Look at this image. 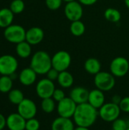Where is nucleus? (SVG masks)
I'll list each match as a JSON object with an SVG mask.
<instances>
[{
    "instance_id": "5",
    "label": "nucleus",
    "mask_w": 129,
    "mask_h": 130,
    "mask_svg": "<svg viewBox=\"0 0 129 130\" xmlns=\"http://www.w3.org/2000/svg\"><path fill=\"white\" fill-rule=\"evenodd\" d=\"M121 110L118 104L114 103L109 102L105 103L99 110V117L101 120L107 123H113L116 119L119 118Z\"/></svg>"
},
{
    "instance_id": "21",
    "label": "nucleus",
    "mask_w": 129,
    "mask_h": 130,
    "mask_svg": "<svg viewBox=\"0 0 129 130\" xmlns=\"http://www.w3.org/2000/svg\"><path fill=\"white\" fill-rule=\"evenodd\" d=\"M74 76L68 70L59 72L57 82L62 88H69L74 84Z\"/></svg>"
},
{
    "instance_id": "22",
    "label": "nucleus",
    "mask_w": 129,
    "mask_h": 130,
    "mask_svg": "<svg viewBox=\"0 0 129 130\" xmlns=\"http://www.w3.org/2000/svg\"><path fill=\"white\" fill-rule=\"evenodd\" d=\"M15 51L17 55L21 59H27L31 56L32 47L31 45L26 40L16 44Z\"/></svg>"
},
{
    "instance_id": "4",
    "label": "nucleus",
    "mask_w": 129,
    "mask_h": 130,
    "mask_svg": "<svg viewBox=\"0 0 129 130\" xmlns=\"http://www.w3.org/2000/svg\"><path fill=\"white\" fill-rule=\"evenodd\" d=\"M26 30L20 24H12L5 28L3 35L5 40L14 44H17L23 42L26 39Z\"/></svg>"
},
{
    "instance_id": "3",
    "label": "nucleus",
    "mask_w": 129,
    "mask_h": 130,
    "mask_svg": "<svg viewBox=\"0 0 129 130\" xmlns=\"http://www.w3.org/2000/svg\"><path fill=\"white\" fill-rule=\"evenodd\" d=\"M94 82L96 88L103 91H111L116 85V77L109 72L100 71L94 75Z\"/></svg>"
},
{
    "instance_id": "8",
    "label": "nucleus",
    "mask_w": 129,
    "mask_h": 130,
    "mask_svg": "<svg viewBox=\"0 0 129 130\" xmlns=\"http://www.w3.org/2000/svg\"><path fill=\"white\" fill-rule=\"evenodd\" d=\"M17 68L18 62L14 56L5 54L0 56V75L10 76L16 72Z\"/></svg>"
},
{
    "instance_id": "33",
    "label": "nucleus",
    "mask_w": 129,
    "mask_h": 130,
    "mask_svg": "<svg viewBox=\"0 0 129 130\" xmlns=\"http://www.w3.org/2000/svg\"><path fill=\"white\" fill-rule=\"evenodd\" d=\"M121 111L128 113H129V96L122 98L120 104H119Z\"/></svg>"
},
{
    "instance_id": "9",
    "label": "nucleus",
    "mask_w": 129,
    "mask_h": 130,
    "mask_svg": "<svg viewBox=\"0 0 129 130\" xmlns=\"http://www.w3.org/2000/svg\"><path fill=\"white\" fill-rule=\"evenodd\" d=\"M64 14L71 22L81 20L84 14L83 5L78 0L67 2L64 7Z\"/></svg>"
},
{
    "instance_id": "35",
    "label": "nucleus",
    "mask_w": 129,
    "mask_h": 130,
    "mask_svg": "<svg viewBox=\"0 0 129 130\" xmlns=\"http://www.w3.org/2000/svg\"><path fill=\"white\" fill-rule=\"evenodd\" d=\"M82 5L84 6H90L96 4L98 0H78Z\"/></svg>"
},
{
    "instance_id": "11",
    "label": "nucleus",
    "mask_w": 129,
    "mask_h": 130,
    "mask_svg": "<svg viewBox=\"0 0 129 130\" xmlns=\"http://www.w3.org/2000/svg\"><path fill=\"white\" fill-rule=\"evenodd\" d=\"M56 86L54 82L47 78L40 79L36 85V93L41 99L52 98Z\"/></svg>"
},
{
    "instance_id": "19",
    "label": "nucleus",
    "mask_w": 129,
    "mask_h": 130,
    "mask_svg": "<svg viewBox=\"0 0 129 130\" xmlns=\"http://www.w3.org/2000/svg\"><path fill=\"white\" fill-rule=\"evenodd\" d=\"M101 63L97 58L90 57L86 59L84 64V70L90 75H95L101 71Z\"/></svg>"
},
{
    "instance_id": "15",
    "label": "nucleus",
    "mask_w": 129,
    "mask_h": 130,
    "mask_svg": "<svg viewBox=\"0 0 129 130\" xmlns=\"http://www.w3.org/2000/svg\"><path fill=\"white\" fill-rule=\"evenodd\" d=\"M37 78V74L30 67L25 68L21 71L18 75V79L21 85L24 86H30L33 85Z\"/></svg>"
},
{
    "instance_id": "37",
    "label": "nucleus",
    "mask_w": 129,
    "mask_h": 130,
    "mask_svg": "<svg viewBox=\"0 0 129 130\" xmlns=\"http://www.w3.org/2000/svg\"><path fill=\"white\" fill-rule=\"evenodd\" d=\"M122 98H121V96H119L118 94H116V95H114L112 98V102L114 103V104H118L119 105L120 104L121 101H122Z\"/></svg>"
},
{
    "instance_id": "26",
    "label": "nucleus",
    "mask_w": 129,
    "mask_h": 130,
    "mask_svg": "<svg viewBox=\"0 0 129 130\" xmlns=\"http://www.w3.org/2000/svg\"><path fill=\"white\" fill-rule=\"evenodd\" d=\"M13 87V80L8 75H2L0 77V92L8 93Z\"/></svg>"
},
{
    "instance_id": "2",
    "label": "nucleus",
    "mask_w": 129,
    "mask_h": 130,
    "mask_svg": "<svg viewBox=\"0 0 129 130\" xmlns=\"http://www.w3.org/2000/svg\"><path fill=\"white\" fill-rule=\"evenodd\" d=\"M30 67L37 75H46L52 68V57L46 51H36L31 57Z\"/></svg>"
},
{
    "instance_id": "28",
    "label": "nucleus",
    "mask_w": 129,
    "mask_h": 130,
    "mask_svg": "<svg viewBox=\"0 0 129 130\" xmlns=\"http://www.w3.org/2000/svg\"><path fill=\"white\" fill-rule=\"evenodd\" d=\"M9 8L14 14H19L24 11L25 3L23 0H12L10 3Z\"/></svg>"
},
{
    "instance_id": "13",
    "label": "nucleus",
    "mask_w": 129,
    "mask_h": 130,
    "mask_svg": "<svg viewBox=\"0 0 129 130\" xmlns=\"http://www.w3.org/2000/svg\"><path fill=\"white\" fill-rule=\"evenodd\" d=\"M26 121L18 113H13L6 118V126L9 130H25Z\"/></svg>"
},
{
    "instance_id": "34",
    "label": "nucleus",
    "mask_w": 129,
    "mask_h": 130,
    "mask_svg": "<svg viewBox=\"0 0 129 130\" xmlns=\"http://www.w3.org/2000/svg\"><path fill=\"white\" fill-rule=\"evenodd\" d=\"M46 78L52 82H55V81H57L58 78H59V72L57 71L56 69H55L54 68H51L48 72L46 74Z\"/></svg>"
},
{
    "instance_id": "38",
    "label": "nucleus",
    "mask_w": 129,
    "mask_h": 130,
    "mask_svg": "<svg viewBox=\"0 0 129 130\" xmlns=\"http://www.w3.org/2000/svg\"><path fill=\"white\" fill-rule=\"evenodd\" d=\"M74 130H90L89 129V128H87V127H84V126H76L75 128V129Z\"/></svg>"
},
{
    "instance_id": "16",
    "label": "nucleus",
    "mask_w": 129,
    "mask_h": 130,
    "mask_svg": "<svg viewBox=\"0 0 129 130\" xmlns=\"http://www.w3.org/2000/svg\"><path fill=\"white\" fill-rule=\"evenodd\" d=\"M89 92L90 91L86 88L78 86V87H75L71 90L69 97L77 104H81L87 102Z\"/></svg>"
},
{
    "instance_id": "18",
    "label": "nucleus",
    "mask_w": 129,
    "mask_h": 130,
    "mask_svg": "<svg viewBox=\"0 0 129 130\" xmlns=\"http://www.w3.org/2000/svg\"><path fill=\"white\" fill-rule=\"evenodd\" d=\"M75 123L71 118L59 117L56 118L51 125L52 130H74Z\"/></svg>"
},
{
    "instance_id": "39",
    "label": "nucleus",
    "mask_w": 129,
    "mask_h": 130,
    "mask_svg": "<svg viewBox=\"0 0 129 130\" xmlns=\"http://www.w3.org/2000/svg\"><path fill=\"white\" fill-rule=\"evenodd\" d=\"M124 2H125V6L129 9V0H124Z\"/></svg>"
},
{
    "instance_id": "7",
    "label": "nucleus",
    "mask_w": 129,
    "mask_h": 130,
    "mask_svg": "<svg viewBox=\"0 0 129 130\" xmlns=\"http://www.w3.org/2000/svg\"><path fill=\"white\" fill-rule=\"evenodd\" d=\"M110 72L116 78H122L129 72V61L123 56L114 58L109 65Z\"/></svg>"
},
{
    "instance_id": "14",
    "label": "nucleus",
    "mask_w": 129,
    "mask_h": 130,
    "mask_svg": "<svg viewBox=\"0 0 129 130\" xmlns=\"http://www.w3.org/2000/svg\"><path fill=\"white\" fill-rule=\"evenodd\" d=\"M44 31L41 27H32L26 31L25 40L31 46L40 44L44 39Z\"/></svg>"
},
{
    "instance_id": "12",
    "label": "nucleus",
    "mask_w": 129,
    "mask_h": 130,
    "mask_svg": "<svg viewBox=\"0 0 129 130\" xmlns=\"http://www.w3.org/2000/svg\"><path fill=\"white\" fill-rule=\"evenodd\" d=\"M17 113L27 120L35 117L37 113V107L33 101L24 98L17 105Z\"/></svg>"
},
{
    "instance_id": "17",
    "label": "nucleus",
    "mask_w": 129,
    "mask_h": 130,
    "mask_svg": "<svg viewBox=\"0 0 129 130\" xmlns=\"http://www.w3.org/2000/svg\"><path fill=\"white\" fill-rule=\"evenodd\" d=\"M105 101H106V98L103 91L97 88L90 91L87 102L94 107L99 110L106 103Z\"/></svg>"
},
{
    "instance_id": "30",
    "label": "nucleus",
    "mask_w": 129,
    "mask_h": 130,
    "mask_svg": "<svg viewBox=\"0 0 129 130\" xmlns=\"http://www.w3.org/2000/svg\"><path fill=\"white\" fill-rule=\"evenodd\" d=\"M40 127V123L39 120L35 117L27 120L25 130H39Z\"/></svg>"
},
{
    "instance_id": "25",
    "label": "nucleus",
    "mask_w": 129,
    "mask_h": 130,
    "mask_svg": "<svg viewBox=\"0 0 129 130\" xmlns=\"http://www.w3.org/2000/svg\"><path fill=\"white\" fill-rule=\"evenodd\" d=\"M8 94V101L15 105H18L25 98L24 93L19 89H11Z\"/></svg>"
},
{
    "instance_id": "42",
    "label": "nucleus",
    "mask_w": 129,
    "mask_h": 130,
    "mask_svg": "<svg viewBox=\"0 0 129 130\" xmlns=\"http://www.w3.org/2000/svg\"><path fill=\"white\" fill-rule=\"evenodd\" d=\"M128 73H129V72H128Z\"/></svg>"
},
{
    "instance_id": "10",
    "label": "nucleus",
    "mask_w": 129,
    "mask_h": 130,
    "mask_svg": "<svg viewBox=\"0 0 129 130\" xmlns=\"http://www.w3.org/2000/svg\"><path fill=\"white\" fill-rule=\"evenodd\" d=\"M78 104L70 98H65L57 104L56 110L59 117L73 118Z\"/></svg>"
},
{
    "instance_id": "6",
    "label": "nucleus",
    "mask_w": 129,
    "mask_h": 130,
    "mask_svg": "<svg viewBox=\"0 0 129 130\" xmlns=\"http://www.w3.org/2000/svg\"><path fill=\"white\" fill-rule=\"evenodd\" d=\"M71 64V56L65 50H59L52 56V67L59 72L66 71Z\"/></svg>"
},
{
    "instance_id": "29",
    "label": "nucleus",
    "mask_w": 129,
    "mask_h": 130,
    "mask_svg": "<svg viewBox=\"0 0 129 130\" xmlns=\"http://www.w3.org/2000/svg\"><path fill=\"white\" fill-rule=\"evenodd\" d=\"M129 127L128 123L126 120L118 118L113 122L112 129L113 130H126Z\"/></svg>"
},
{
    "instance_id": "36",
    "label": "nucleus",
    "mask_w": 129,
    "mask_h": 130,
    "mask_svg": "<svg viewBox=\"0 0 129 130\" xmlns=\"http://www.w3.org/2000/svg\"><path fill=\"white\" fill-rule=\"evenodd\" d=\"M6 126V118L0 113V130H2Z\"/></svg>"
},
{
    "instance_id": "41",
    "label": "nucleus",
    "mask_w": 129,
    "mask_h": 130,
    "mask_svg": "<svg viewBox=\"0 0 129 130\" xmlns=\"http://www.w3.org/2000/svg\"><path fill=\"white\" fill-rule=\"evenodd\" d=\"M126 130H129V127H128V129H126Z\"/></svg>"
},
{
    "instance_id": "40",
    "label": "nucleus",
    "mask_w": 129,
    "mask_h": 130,
    "mask_svg": "<svg viewBox=\"0 0 129 130\" xmlns=\"http://www.w3.org/2000/svg\"><path fill=\"white\" fill-rule=\"evenodd\" d=\"M63 2H73V1H75V0H62Z\"/></svg>"
},
{
    "instance_id": "23",
    "label": "nucleus",
    "mask_w": 129,
    "mask_h": 130,
    "mask_svg": "<svg viewBox=\"0 0 129 130\" xmlns=\"http://www.w3.org/2000/svg\"><path fill=\"white\" fill-rule=\"evenodd\" d=\"M70 32L75 37H81L86 31V26L81 20L75 21L71 22Z\"/></svg>"
},
{
    "instance_id": "20",
    "label": "nucleus",
    "mask_w": 129,
    "mask_h": 130,
    "mask_svg": "<svg viewBox=\"0 0 129 130\" xmlns=\"http://www.w3.org/2000/svg\"><path fill=\"white\" fill-rule=\"evenodd\" d=\"M14 14L9 8H3L0 9V27L6 28L12 24Z\"/></svg>"
},
{
    "instance_id": "32",
    "label": "nucleus",
    "mask_w": 129,
    "mask_h": 130,
    "mask_svg": "<svg viewBox=\"0 0 129 130\" xmlns=\"http://www.w3.org/2000/svg\"><path fill=\"white\" fill-rule=\"evenodd\" d=\"M52 98H53V100L59 103V101H61L62 100H63L65 97V94L64 92V91L61 88H56L53 94H52Z\"/></svg>"
},
{
    "instance_id": "24",
    "label": "nucleus",
    "mask_w": 129,
    "mask_h": 130,
    "mask_svg": "<svg viewBox=\"0 0 129 130\" xmlns=\"http://www.w3.org/2000/svg\"><path fill=\"white\" fill-rule=\"evenodd\" d=\"M103 15L106 21L112 23H118L122 18L121 12L115 8H106L103 13Z\"/></svg>"
},
{
    "instance_id": "27",
    "label": "nucleus",
    "mask_w": 129,
    "mask_h": 130,
    "mask_svg": "<svg viewBox=\"0 0 129 130\" xmlns=\"http://www.w3.org/2000/svg\"><path fill=\"white\" fill-rule=\"evenodd\" d=\"M56 101L52 98H48L42 99L41 101V109L46 113H52L56 108Z\"/></svg>"
},
{
    "instance_id": "31",
    "label": "nucleus",
    "mask_w": 129,
    "mask_h": 130,
    "mask_svg": "<svg viewBox=\"0 0 129 130\" xmlns=\"http://www.w3.org/2000/svg\"><path fill=\"white\" fill-rule=\"evenodd\" d=\"M62 0H45L46 7L52 11H56L59 9L62 5Z\"/></svg>"
},
{
    "instance_id": "1",
    "label": "nucleus",
    "mask_w": 129,
    "mask_h": 130,
    "mask_svg": "<svg viewBox=\"0 0 129 130\" xmlns=\"http://www.w3.org/2000/svg\"><path fill=\"white\" fill-rule=\"evenodd\" d=\"M98 117V110L87 102L78 104L73 116V121L78 126L90 128L96 123Z\"/></svg>"
}]
</instances>
